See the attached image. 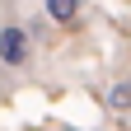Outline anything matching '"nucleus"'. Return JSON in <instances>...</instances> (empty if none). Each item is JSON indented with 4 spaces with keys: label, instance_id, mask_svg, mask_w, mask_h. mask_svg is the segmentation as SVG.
Masks as SVG:
<instances>
[{
    "label": "nucleus",
    "instance_id": "2",
    "mask_svg": "<svg viewBox=\"0 0 131 131\" xmlns=\"http://www.w3.org/2000/svg\"><path fill=\"white\" fill-rule=\"evenodd\" d=\"M42 5H47V19H56V24H70L80 14V0H42Z\"/></svg>",
    "mask_w": 131,
    "mask_h": 131
},
{
    "label": "nucleus",
    "instance_id": "1",
    "mask_svg": "<svg viewBox=\"0 0 131 131\" xmlns=\"http://www.w3.org/2000/svg\"><path fill=\"white\" fill-rule=\"evenodd\" d=\"M0 61L5 66H24L28 61V28H5L0 33Z\"/></svg>",
    "mask_w": 131,
    "mask_h": 131
},
{
    "label": "nucleus",
    "instance_id": "3",
    "mask_svg": "<svg viewBox=\"0 0 131 131\" xmlns=\"http://www.w3.org/2000/svg\"><path fill=\"white\" fill-rule=\"evenodd\" d=\"M108 108L112 112H126L131 108V80H117V84L108 89Z\"/></svg>",
    "mask_w": 131,
    "mask_h": 131
}]
</instances>
